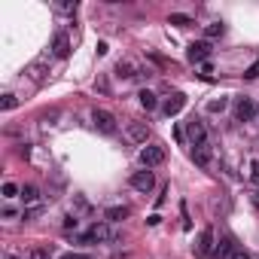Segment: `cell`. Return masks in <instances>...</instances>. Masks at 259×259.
<instances>
[{"label": "cell", "instance_id": "6da1fadb", "mask_svg": "<svg viewBox=\"0 0 259 259\" xmlns=\"http://www.w3.org/2000/svg\"><path fill=\"white\" fill-rule=\"evenodd\" d=\"M79 241H85V244H107V241H116V232L110 229V223H95Z\"/></svg>", "mask_w": 259, "mask_h": 259}, {"label": "cell", "instance_id": "7a4b0ae2", "mask_svg": "<svg viewBox=\"0 0 259 259\" xmlns=\"http://www.w3.org/2000/svg\"><path fill=\"white\" fill-rule=\"evenodd\" d=\"M211 43L208 40H195V43H189V49H186V61L189 64H208V58H211Z\"/></svg>", "mask_w": 259, "mask_h": 259}, {"label": "cell", "instance_id": "3957f363", "mask_svg": "<svg viewBox=\"0 0 259 259\" xmlns=\"http://www.w3.org/2000/svg\"><path fill=\"white\" fill-rule=\"evenodd\" d=\"M25 73H28L34 82H46V79H49V73H52V67H49V55H40V58H34V61L25 67Z\"/></svg>", "mask_w": 259, "mask_h": 259}, {"label": "cell", "instance_id": "277c9868", "mask_svg": "<svg viewBox=\"0 0 259 259\" xmlns=\"http://www.w3.org/2000/svg\"><path fill=\"white\" fill-rule=\"evenodd\" d=\"M92 122H95V128L101 131V134H116V116L110 113V110H101V107H95V113H92Z\"/></svg>", "mask_w": 259, "mask_h": 259}, {"label": "cell", "instance_id": "5b68a950", "mask_svg": "<svg viewBox=\"0 0 259 259\" xmlns=\"http://www.w3.org/2000/svg\"><path fill=\"white\" fill-rule=\"evenodd\" d=\"M131 189H137V192H152V186H156V174H152V171L146 168V171H134V174H131Z\"/></svg>", "mask_w": 259, "mask_h": 259}, {"label": "cell", "instance_id": "8992f818", "mask_svg": "<svg viewBox=\"0 0 259 259\" xmlns=\"http://www.w3.org/2000/svg\"><path fill=\"white\" fill-rule=\"evenodd\" d=\"M214 250H217V235H214V229H211V226H204V229L198 232L195 253H198V256H211Z\"/></svg>", "mask_w": 259, "mask_h": 259}, {"label": "cell", "instance_id": "52a82bcc", "mask_svg": "<svg viewBox=\"0 0 259 259\" xmlns=\"http://www.w3.org/2000/svg\"><path fill=\"white\" fill-rule=\"evenodd\" d=\"M162 162H165V146L149 143V146L140 149V165H143V168H156V165H162Z\"/></svg>", "mask_w": 259, "mask_h": 259}, {"label": "cell", "instance_id": "ba28073f", "mask_svg": "<svg viewBox=\"0 0 259 259\" xmlns=\"http://www.w3.org/2000/svg\"><path fill=\"white\" fill-rule=\"evenodd\" d=\"M186 137H189V143H192V146H201V143H208V131H204V125H201L195 116L186 122Z\"/></svg>", "mask_w": 259, "mask_h": 259}, {"label": "cell", "instance_id": "9c48e42d", "mask_svg": "<svg viewBox=\"0 0 259 259\" xmlns=\"http://www.w3.org/2000/svg\"><path fill=\"white\" fill-rule=\"evenodd\" d=\"M253 116H256V104L250 98H238L235 101V119L238 122H250Z\"/></svg>", "mask_w": 259, "mask_h": 259}, {"label": "cell", "instance_id": "30bf717a", "mask_svg": "<svg viewBox=\"0 0 259 259\" xmlns=\"http://www.w3.org/2000/svg\"><path fill=\"white\" fill-rule=\"evenodd\" d=\"M183 107H186V95H183V92H174V95H171V98L162 104V110H165V116H168V119H171V116H177Z\"/></svg>", "mask_w": 259, "mask_h": 259}, {"label": "cell", "instance_id": "8fae6325", "mask_svg": "<svg viewBox=\"0 0 259 259\" xmlns=\"http://www.w3.org/2000/svg\"><path fill=\"white\" fill-rule=\"evenodd\" d=\"M125 134H128V140H134V143H146V137H149V128H146V122H128L125 125Z\"/></svg>", "mask_w": 259, "mask_h": 259}, {"label": "cell", "instance_id": "7c38bea8", "mask_svg": "<svg viewBox=\"0 0 259 259\" xmlns=\"http://www.w3.org/2000/svg\"><path fill=\"white\" fill-rule=\"evenodd\" d=\"M52 55H55V58H67V55H70V37H67V34H55V40H52Z\"/></svg>", "mask_w": 259, "mask_h": 259}, {"label": "cell", "instance_id": "4fadbf2b", "mask_svg": "<svg viewBox=\"0 0 259 259\" xmlns=\"http://www.w3.org/2000/svg\"><path fill=\"white\" fill-rule=\"evenodd\" d=\"M211 159H214L211 143H201V146H195V149H192V162H195L198 168H208V165H211Z\"/></svg>", "mask_w": 259, "mask_h": 259}, {"label": "cell", "instance_id": "5bb4252c", "mask_svg": "<svg viewBox=\"0 0 259 259\" xmlns=\"http://www.w3.org/2000/svg\"><path fill=\"white\" fill-rule=\"evenodd\" d=\"M104 217H107V223H122V220L131 217V208H125V204H113V208L104 211Z\"/></svg>", "mask_w": 259, "mask_h": 259}, {"label": "cell", "instance_id": "9a60e30c", "mask_svg": "<svg viewBox=\"0 0 259 259\" xmlns=\"http://www.w3.org/2000/svg\"><path fill=\"white\" fill-rule=\"evenodd\" d=\"M116 76H122V79H134V76H137V67H134L128 58H122V61L116 64Z\"/></svg>", "mask_w": 259, "mask_h": 259}, {"label": "cell", "instance_id": "2e32d148", "mask_svg": "<svg viewBox=\"0 0 259 259\" xmlns=\"http://www.w3.org/2000/svg\"><path fill=\"white\" fill-rule=\"evenodd\" d=\"M137 101H140V107H143L146 113L159 107V101H156V95H152V92H146V89H140V92H137Z\"/></svg>", "mask_w": 259, "mask_h": 259}, {"label": "cell", "instance_id": "e0dca14e", "mask_svg": "<svg viewBox=\"0 0 259 259\" xmlns=\"http://www.w3.org/2000/svg\"><path fill=\"white\" fill-rule=\"evenodd\" d=\"M19 198H22L25 204H37V201H40V189H37V186H31V183H25Z\"/></svg>", "mask_w": 259, "mask_h": 259}, {"label": "cell", "instance_id": "ac0fdd59", "mask_svg": "<svg viewBox=\"0 0 259 259\" xmlns=\"http://www.w3.org/2000/svg\"><path fill=\"white\" fill-rule=\"evenodd\" d=\"M223 34H226V25H223V22L204 25V37H208V43H211V40H217V37H223Z\"/></svg>", "mask_w": 259, "mask_h": 259}, {"label": "cell", "instance_id": "d6986e66", "mask_svg": "<svg viewBox=\"0 0 259 259\" xmlns=\"http://www.w3.org/2000/svg\"><path fill=\"white\" fill-rule=\"evenodd\" d=\"M232 250H235V241H232V238H223V241H217V256H223V259H226Z\"/></svg>", "mask_w": 259, "mask_h": 259}, {"label": "cell", "instance_id": "ffe728a7", "mask_svg": "<svg viewBox=\"0 0 259 259\" xmlns=\"http://www.w3.org/2000/svg\"><path fill=\"white\" fill-rule=\"evenodd\" d=\"M168 25H177V28H189V25H192V19H189V16H183V13H174V16L168 19Z\"/></svg>", "mask_w": 259, "mask_h": 259}, {"label": "cell", "instance_id": "44dd1931", "mask_svg": "<svg viewBox=\"0 0 259 259\" xmlns=\"http://www.w3.org/2000/svg\"><path fill=\"white\" fill-rule=\"evenodd\" d=\"M4 198H16V195H22V186H16V183H4Z\"/></svg>", "mask_w": 259, "mask_h": 259}, {"label": "cell", "instance_id": "7402d4cb", "mask_svg": "<svg viewBox=\"0 0 259 259\" xmlns=\"http://www.w3.org/2000/svg\"><path fill=\"white\" fill-rule=\"evenodd\" d=\"M226 104H229L226 98H217V101H211V104H208V113H223V110H226Z\"/></svg>", "mask_w": 259, "mask_h": 259}, {"label": "cell", "instance_id": "603a6c76", "mask_svg": "<svg viewBox=\"0 0 259 259\" xmlns=\"http://www.w3.org/2000/svg\"><path fill=\"white\" fill-rule=\"evenodd\" d=\"M250 183H253V186H259V159H253V162H250Z\"/></svg>", "mask_w": 259, "mask_h": 259}, {"label": "cell", "instance_id": "cb8c5ba5", "mask_svg": "<svg viewBox=\"0 0 259 259\" xmlns=\"http://www.w3.org/2000/svg\"><path fill=\"white\" fill-rule=\"evenodd\" d=\"M31 259H52V253H49V247H34Z\"/></svg>", "mask_w": 259, "mask_h": 259}, {"label": "cell", "instance_id": "d4e9b609", "mask_svg": "<svg viewBox=\"0 0 259 259\" xmlns=\"http://www.w3.org/2000/svg\"><path fill=\"white\" fill-rule=\"evenodd\" d=\"M19 101H16V95H4V98H0V110H13Z\"/></svg>", "mask_w": 259, "mask_h": 259}, {"label": "cell", "instance_id": "484cf974", "mask_svg": "<svg viewBox=\"0 0 259 259\" xmlns=\"http://www.w3.org/2000/svg\"><path fill=\"white\" fill-rule=\"evenodd\" d=\"M256 76H259V61H253V64L244 70V79H256Z\"/></svg>", "mask_w": 259, "mask_h": 259}, {"label": "cell", "instance_id": "4316f807", "mask_svg": "<svg viewBox=\"0 0 259 259\" xmlns=\"http://www.w3.org/2000/svg\"><path fill=\"white\" fill-rule=\"evenodd\" d=\"M226 259H250V253H247V250H241V247H235Z\"/></svg>", "mask_w": 259, "mask_h": 259}, {"label": "cell", "instance_id": "83f0119b", "mask_svg": "<svg viewBox=\"0 0 259 259\" xmlns=\"http://www.w3.org/2000/svg\"><path fill=\"white\" fill-rule=\"evenodd\" d=\"M61 13H76V4H70V0H61V4H55Z\"/></svg>", "mask_w": 259, "mask_h": 259}, {"label": "cell", "instance_id": "f1b7e54d", "mask_svg": "<svg viewBox=\"0 0 259 259\" xmlns=\"http://www.w3.org/2000/svg\"><path fill=\"white\" fill-rule=\"evenodd\" d=\"M76 226H79V220H76L73 214H67V217H64V229H76Z\"/></svg>", "mask_w": 259, "mask_h": 259}, {"label": "cell", "instance_id": "f546056e", "mask_svg": "<svg viewBox=\"0 0 259 259\" xmlns=\"http://www.w3.org/2000/svg\"><path fill=\"white\" fill-rule=\"evenodd\" d=\"M211 73H214V67H211V64H201V76L211 79Z\"/></svg>", "mask_w": 259, "mask_h": 259}, {"label": "cell", "instance_id": "4dcf8cb0", "mask_svg": "<svg viewBox=\"0 0 259 259\" xmlns=\"http://www.w3.org/2000/svg\"><path fill=\"white\" fill-rule=\"evenodd\" d=\"M19 156H22V159H31V146H28V143H22V149H19Z\"/></svg>", "mask_w": 259, "mask_h": 259}, {"label": "cell", "instance_id": "1f68e13d", "mask_svg": "<svg viewBox=\"0 0 259 259\" xmlns=\"http://www.w3.org/2000/svg\"><path fill=\"white\" fill-rule=\"evenodd\" d=\"M76 208H79V211H89V201H85V198H79V195H76Z\"/></svg>", "mask_w": 259, "mask_h": 259}, {"label": "cell", "instance_id": "d6a6232c", "mask_svg": "<svg viewBox=\"0 0 259 259\" xmlns=\"http://www.w3.org/2000/svg\"><path fill=\"white\" fill-rule=\"evenodd\" d=\"M61 259H85V253H64Z\"/></svg>", "mask_w": 259, "mask_h": 259}, {"label": "cell", "instance_id": "836d02e7", "mask_svg": "<svg viewBox=\"0 0 259 259\" xmlns=\"http://www.w3.org/2000/svg\"><path fill=\"white\" fill-rule=\"evenodd\" d=\"M250 201H253V208H259V192H250Z\"/></svg>", "mask_w": 259, "mask_h": 259}, {"label": "cell", "instance_id": "e575fe53", "mask_svg": "<svg viewBox=\"0 0 259 259\" xmlns=\"http://www.w3.org/2000/svg\"><path fill=\"white\" fill-rule=\"evenodd\" d=\"M85 259H95V256H85Z\"/></svg>", "mask_w": 259, "mask_h": 259}]
</instances>
